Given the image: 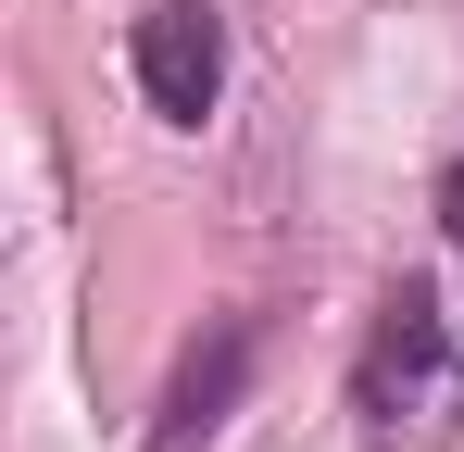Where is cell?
I'll return each mask as SVG.
<instances>
[{"label":"cell","instance_id":"1","mask_svg":"<svg viewBox=\"0 0 464 452\" xmlns=\"http://www.w3.org/2000/svg\"><path fill=\"white\" fill-rule=\"evenodd\" d=\"M452 352H464V327L440 314V290H427V277H389V290H377V327H364V352H352V415L389 427Z\"/></svg>","mask_w":464,"mask_h":452},{"label":"cell","instance_id":"2","mask_svg":"<svg viewBox=\"0 0 464 452\" xmlns=\"http://www.w3.org/2000/svg\"><path fill=\"white\" fill-rule=\"evenodd\" d=\"M126 75H139V101H151L163 126H201L227 101V13L214 0H151L126 25Z\"/></svg>","mask_w":464,"mask_h":452},{"label":"cell","instance_id":"3","mask_svg":"<svg viewBox=\"0 0 464 452\" xmlns=\"http://www.w3.org/2000/svg\"><path fill=\"white\" fill-rule=\"evenodd\" d=\"M251 365H264V314H227L214 339H188V365L163 377V402H151V427H139V452H214V427L238 415Z\"/></svg>","mask_w":464,"mask_h":452},{"label":"cell","instance_id":"4","mask_svg":"<svg viewBox=\"0 0 464 452\" xmlns=\"http://www.w3.org/2000/svg\"><path fill=\"white\" fill-rule=\"evenodd\" d=\"M440 226H452V239H464V163H452V176H440Z\"/></svg>","mask_w":464,"mask_h":452}]
</instances>
